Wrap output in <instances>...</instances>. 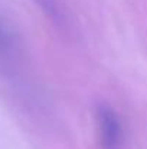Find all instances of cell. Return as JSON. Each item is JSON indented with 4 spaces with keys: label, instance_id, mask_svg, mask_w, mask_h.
<instances>
[{
    "label": "cell",
    "instance_id": "1",
    "mask_svg": "<svg viewBox=\"0 0 147 149\" xmlns=\"http://www.w3.org/2000/svg\"><path fill=\"white\" fill-rule=\"evenodd\" d=\"M98 136L102 149H123V127L115 111L105 104H99L95 111Z\"/></svg>",
    "mask_w": 147,
    "mask_h": 149
},
{
    "label": "cell",
    "instance_id": "2",
    "mask_svg": "<svg viewBox=\"0 0 147 149\" xmlns=\"http://www.w3.org/2000/svg\"><path fill=\"white\" fill-rule=\"evenodd\" d=\"M6 44H7V35H6L4 29L0 26V48L6 47Z\"/></svg>",
    "mask_w": 147,
    "mask_h": 149
}]
</instances>
